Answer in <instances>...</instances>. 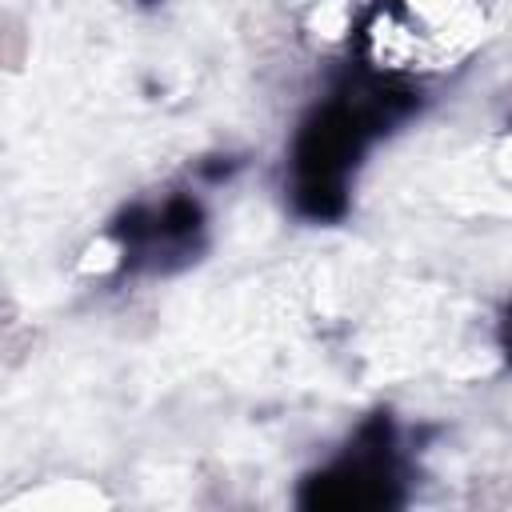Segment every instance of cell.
<instances>
[{"label":"cell","mask_w":512,"mask_h":512,"mask_svg":"<svg viewBox=\"0 0 512 512\" xmlns=\"http://www.w3.org/2000/svg\"><path fill=\"white\" fill-rule=\"evenodd\" d=\"M420 96L396 72L364 64L328 100H320L292 136L288 196L308 220H336L348 208V184L364 152L416 112Z\"/></svg>","instance_id":"obj_1"},{"label":"cell","mask_w":512,"mask_h":512,"mask_svg":"<svg viewBox=\"0 0 512 512\" xmlns=\"http://www.w3.org/2000/svg\"><path fill=\"white\" fill-rule=\"evenodd\" d=\"M404 468L396 448V428L380 412L356 428L348 448L332 456L320 472L304 480L300 504L308 508H388L400 504Z\"/></svg>","instance_id":"obj_2"},{"label":"cell","mask_w":512,"mask_h":512,"mask_svg":"<svg viewBox=\"0 0 512 512\" xmlns=\"http://www.w3.org/2000/svg\"><path fill=\"white\" fill-rule=\"evenodd\" d=\"M112 260L128 272H176L196 260L204 244V212L188 192L156 204H136L108 232Z\"/></svg>","instance_id":"obj_3"},{"label":"cell","mask_w":512,"mask_h":512,"mask_svg":"<svg viewBox=\"0 0 512 512\" xmlns=\"http://www.w3.org/2000/svg\"><path fill=\"white\" fill-rule=\"evenodd\" d=\"M500 352H504V360L512 364V308H508L504 320H500Z\"/></svg>","instance_id":"obj_4"},{"label":"cell","mask_w":512,"mask_h":512,"mask_svg":"<svg viewBox=\"0 0 512 512\" xmlns=\"http://www.w3.org/2000/svg\"><path fill=\"white\" fill-rule=\"evenodd\" d=\"M508 128H512V124H508Z\"/></svg>","instance_id":"obj_5"}]
</instances>
